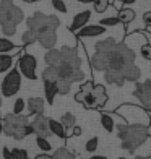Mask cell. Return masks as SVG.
Here are the masks:
<instances>
[{"instance_id": "obj_1", "label": "cell", "mask_w": 151, "mask_h": 159, "mask_svg": "<svg viewBox=\"0 0 151 159\" xmlns=\"http://www.w3.org/2000/svg\"><path fill=\"white\" fill-rule=\"evenodd\" d=\"M119 138L122 149L128 153H135L143 143L149 138V128L148 124H133V125H124L119 130Z\"/></svg>"}, {"instance_id": "obj_2", "label": "cell", "mask_w": 151, "mask_h": 159, "mask_svg": "<svg viewBox=\"0 0 151 159\" xmlns=\"http://www.w3.org/2000/svg\"><path fill=\"white\" fill-rule=\"evenodd\" d=\"M2 133L15 140H23L28 135H33V127L26 115L5 114L2 119Z\"/></svg>"}, {"instance_id": "obj_3", "label": "cell", "mask_w": 151, "mask_h": 159, "mask_svg": "<svg viewBox=\"0 0 151 159\" xmlns=\"http://www.w3.org/2000/svg\"><path fill=\"white\" fill-rule=\"evenodd\" d=\"M135 52L125 44H117L107 52V68L111 70H120L124 65L135 62Z\"/></svg>"}, {"instance_id": "obj_4", "label": "cell", "mask_w": 151, "mask_h": 159, "mask_svg": "<svg viewBox=\"0 0 151 159\" xmlns=\"http://www.w3.org/2000/svg\"><path fill=\"white\" fill-rule=\"evenodd\" d=\"M26 25H28V30L39 34L44 31H55L60 26V20L54 15H44L42 11H36L33 16L26 20Z\"/></svg>"}, {"instance_id": "obj_5", "label": "cell", "mask_w": 151, "mask_h": 159, "mask_svg": "<svg viewBox=\"0 0 151 159\" xmlns=\"http://www.w3.org/2000/svg\"><path fill=\"white\" fill-rule=\"evenodd\" d=\"M80 65H81V59H80L78 50L75 47L63 46L60 49V62L55 65V67H57V73L76 70V68H80Z\"/></svg>"}, {"instance_id": "obj_6", "label": "cell", "mask_w": 151, "mask_h": 159, "mask_svg": "<svg viewBox=\"0 0 151 159\" xmlns=\"http://www.w3.org/2000/svg\"><path fill=\"white\" fill-rule=\"evenodd\" d=\"M25 20V13L21 8L15 7L13 0H2L0 2V26L7 21L10 23H15L16 26Z\"/></svg>"}, {"instance_id": "obj_7", "label": "cell", "mask_w": 151, "mask_h": 159, "mask_svg": "<svg viewBox=\"0 0 151 159\" xmlns=\"http://www.w3.org/2000/svg\"><path fill=\"white\" fill-rule=\"evenodd\" d=\"M20 86H21V75L16 68H13L2 80V86H0L2 88V96H5V98L15 96L20 91Z\"/></svg>"}, {"instance_id": "obj_8", "label": "cell", "mask_w": 151, "mask_h": 159, "mask_svg": "<svg viewBox=\"0 0 151 159\" xmlns=\"http://www.w3.org/2000/svg\"><path fill=\"white\" fill-rule=\"evenodd\" d=\"M36 68H38V60L31 54H23L18 59V71H21V75H25L28 80H36Z\"/></svg>"}, {"instance_id": "obj_9", "label": "cell", "mask_w": 151, "mask_h": 159, "mask_svg": "<svg viewBox=\"0 0 151 159\" xmlns=\"http://www.w3.org/2000/svg\"><path fill=\"white\" fill-rule=\"evenodd\" d=\"M133 96L138 98V101L145 107V111H149L151 109V80H146L145 83L136 81Z\"/></svg>"}, {"instance_id": "obj_10", "label": "cell", "mask_w": 151, "mask_h": 159, "mask_svg": "<svg viewBox=\"0 0 151 159\" xmlns=\"http://www.w3.org/2000/svg\"><path fill=\"white\" fill-rule=\"evenodd\" d=\"M30 124L33 127V133H36L38 136H44V138H50L52 136V133L49 130V125H47V119L42 114H36L34 120L30 122Z\"/></svg>"}, {"instance_id": "obj_11", "label": "cell", "mask_w": 151, "mask_h": 159, "mask_svg": "<svg viewBox=\"0 0 151 159\" xmlns=\"http://www.w3.org/2000/svg\"><path fill=\"white\" fill-rule=\"evenodd\" d=\"M120 71H122V75H124L125 81L136 83V81H140V78H141V70H140L138 65H135L133 62L124 65V67L120 68Z\"/></svg>"}, {"instance_id": "obj_12", "label": "cell", "mask_w": 151, "mask_h": 159, "mask_svg": "<svg viewBox=\"0 0 151 159\" xmlns=\"http://www.w3.org/2000/svg\"><path fill=\"white\" fill-rule=\"evenodd\" d=\"M104 33H106V26H101V25H85L76 31L78 38H96V36H101Z\"/></svg>"}, {"instance_id": "obj_13", "label": "cell", "mask_w": 151, "mask_h": 159, "mask_svg": "<svg viewBox=\"0 0 151 159\" xmlns=\"http://www.w3.org/2000/svg\"><path fill=\"white\" fill-rule=\"evenodd\" d=\"M89 18H91V11H89V10H85V11L76 13L75 18H73V21H71V25L68 26V30H70L71 33H76L80 28H83L86 23H88Z\"/></svg>"}, {"instance_id": "obj_14", "label": "cell", "mask_w": 151, "mask_h": 159, "mask_svg": "<svg viewBox=\"0 0 151 159\" xmlns=\"http://www.w3.org/2000/svg\"><path fill=\"white\" fill-rule=\"evenodd\" d=\"M36 41L44 47V49H52L55 47V42H57V34L55 31H44V33H39Z\"/></svg>"}, {"instance_id": "obj_15", "label": "cell", "mask_w": 151, "mask_h": 159, "mask_svg": "<svg viewBox=\"0 0 151 159\" xmlns=\"http://www.w3.org/2000/svg\"><path fill=\"white\" fill-rule=\"evenodd\" d=\"M104 80L109 84H116V86H124L125 84V78H124L120 70H111V68L104 70Z\"/></svg>"}, {"instance_id": "obj_16", "label": "cell", "mask_w": 151, "mask_h": 159, "mask_svg": "<svg viewBox=\"0 0 151 159\" xmlns=\"http://www.w3.org/2000/svg\"><path fill=\"white\" fill-rule=\"evenodd\" d=\"M91 67L96 71L107 70V54L106 52H96L91 57Z\"/></svg>"}, {"instance_id": "obj_17", "label": "cell", "mask_w": 151, "mask_h": 159, "mask_svg": "<svg viewBox=\"0 0 151 159\" xmlns=\"http://www.w3.org/2000/svg\"><path fill=\"white\" fill-rule=\"evenodd\" d=\"M26 106H28V111H30L31 115L42 114L44 112V107H46V101L42 98H30Z\"/></svg>"}, {"instance_id": "obj_18", "label": "cell", "mask_w": 151, "mask_h": 159, "mask_svg": "<svg viewBox=\"0 0 151 159\" xmlns=\"http://www.w3.org/2000/svg\"><path fill=\"white\" fill-rule=\"evenodd\" d=\"M93 94H94V98H96V104H98V109L99 107H104L106 106V102H107V93H106V88L103 84H93Z\"/></svg>"}, {"instance_id": "obj_19", "label": "cell", "mask_w": 151, "mask_h": 159, "mask_svg": "<svg viewBox=\"0 0 151 159\" xmlns=\"http://www.w3.org/2000/svg\"><path fill=\"white\" fill-rule=\"evenodd\" d=\"M47 125H49V130H50L52 135L59 136V138H62V140H67V132H65V128L62 127L60 122H57L54 119H47Z\"/></svg>"}, {"instance_id": "obj_20", "label": "cell", "mask_w": 151, "mask_h": 159, "mask_svg": "<svg viewBox=\"0 0 151 159\" xmlns=\"http://www.w3.org/2000/svg\"><path fill=\"white\" fill-rule=\"evenodd\" d=\"M44 94H46V101L49 106L54 104V98L59 94L57 93V84L55 83H50V81H44Z\"/></svg>"}, {"instance_id": "obj_21", "label": "cell", "mask_w": 151, "mask_h": 159, "mask_svg": "<svg viewBox=\"0 0 151 159\" xmlns=\"http://www.w3.org/2000/svg\"><path fill=\"white\" fill-rule=\"evenodd\" d=\"M42 81H50L55 83L57 78H59V73H57V67L55 65H47V67L42 70Z\"/></svg>"}, {"instance_id": "obj_22", "label": "cell", "mask_w": 151, "mask_h": 159, "mask_svg": "<svg viewBox=\"0 0 151 159\" xmlns=\"http://www.w3.org/2000/svg\"><path fill=\"white\" fill-rule=\"evenodd\" d=\"M114 46H116V39H114V38H107V39L98 41L94 44V49H96V52H106L107 54Z\"/></svg>"}, {"instance_id": "obj_23", "label": "cell", "mask_w": 151, "mask_h": 159, "mask_svg": "<svg viewBox=\"0 0 151 159\" xmlns=\"http://www.w3.org/2000/svg\"><path fill=\"white\" fill-rule=\"evenodd\" d=\"M117 18H119V21L122 25H130L135 20V11L132 8H122V10H119Z\"/></svg>"}, {"instance_id": "obj_24", "label": "cell", "mask_w": 151, "mask_h": 159, "mask_svg": "<svg viewBox=\"0 0 151 159\" xmlns=\"http://www.w3.org/2000/svg\"><path fill=\"white\" fill-rule=\"evenodd\" d=\"M44 62L47 65H57L60 62V50L59 49H47V52L44 55Z\"/></svg>"}, {"instance_id": "obj_25", "label": "cell", "mask_w": 151, "mask_h": 159, "mask_svg": "<svg viewBox=\"0 0 151 159\" xmlns=\"http://www.w3.org/2000/svg\"><path fill=\"white\" fill-rule=\"evenodd\" d=\"M101 125L104 127L106 132L112 133V130H114V125H116V122H114V119H112V115H111V114L103 112V114H101Z\"/></svg>"}, {"instance_id": "obj_26", "label": "cell", "mask_w": 151, "mask_h": 159, "mask_svg": "<svg viewBox=\"0 0 151 159\" xmlns=\"http://www.w3.org/2000/svg\"><path fill=\"white\" fill-rule=\"evenodd\" d=\"M13 65V57L8 54H0V73L8 71Z\"/></svg>"}, {"instance_id": "obj_27", "label": "cell", "mask_w": 151, "mask_h": 159, "mask_svg": "<svg viewBox=\"0 0 151 159\" xmlns=\"http://www.w3.org/2000/svg\"><path fill=\"white\" fill-rule=\"evenodd\" d=\"M50 159H76V156L67 148H59L54 154H50Z\"/></svg>"}, {"instance_id": "obj_28", "label": "cell", "mask_w": 151, "mask_h": 159, "mask_svg": "<svg viewBox=\"0 0 151 159\" xmlns=\"http://www.w3.org/2000/svg\"><path fill=\"white\" fill-rule=\"evenodd\" d=\"M60 124H62V127L65 128V130H68V128H71L73 125H76V117L73 114H70V112H65L60 117Z\"/></svg>"}, {"instance_id": "obj_29", "label": "cell", "mask_w": 151, "mask_h": 159, "mask_svg": "<svg viewBox=\"0 0 151 159\" xmlns=\"http://www.w3.org/2000/svg\"><path fill=\"white\" fill-rule=\"evenodd\" d=\"M36 38H38V34L31 30H28L21 36V42H23V46H30V44H34L36 42Z\"/></svg>"}, {"instance_id": "obj_30", "label": "cell", "mask_w": 151, "mask_h": 159, "mask_svg": "<svg viewBox=\"0 0 151 159\" xmlns=\"http://www.w3.org/2000/svg\"><path fill=\"white\" fill-rule=\"evenodd\" d=\"M98 148H99V138H98V136L89 138L88 141H86V144H85V151H86V153H96Z\"/></svg>"}, {"instance_id": "obj_31", "label": "cell", "mask_w": 151, "mask_h": 159, "mask_svg": "<svg viewBox=\"0 0 151 159\" xmlns=\"http://www.w3.org/2000/svg\"><path fill=\"white\" fill-rule=\"evenodd\" d=\"M36 143H38L39 149L44 151V153H49V151L52 149V144H50L49 138H44V136H38V138H36Z\"/></svg>"}, {"instance_id": "obj_32", "label": "cell", "mask_w": 151, "mask_h": 159, "mask_svg": "<svg viewBox=\"0 0 151 159\" xmlns=\"http://www.w3.org/2000/svg\"><path fill=\"white\" fill-rule=\"evenodd\" d=\"M13 49H16V46L13 44L11 41L0 38V54H7V52H10V50H13Z\"/></svg>"}, {"instance_id": "obj_33", "label": "cell", "mask_w": 151, "mask_h": 159, "mask_svg": "<svg viewBox=\"0 0 151 159\" xmlns=\"http://www.w3.org/2000/svg\"><path fill=\"white\" fill-rule=\"evenodd\" d=\"M93 5H94L96 13H104L109 7V0H93Z\"/></svg>"}, {"instance_id": "obj_34", "label": "cell", "mask_w": 151, "mask_h": 159, "mask_svg": "<svg viewBox=\"0 0 151 159\" xmlns=\"http://www.w3.org/2000/svg\"><path fill=\"white\" fill-rule=\"evenodd\" d=\"M2 33L5 36H13L16 33V25L15 23H10V21H7V23L2 25Z\"/></svg>"}, {"instance_id": "obj_35", "label": "cell", "mask_w": 151, "mask_h": 159, "mask_svg": "<svg viewBox=\"0 0 151 159\" xmlns=\"http://www.w3.org/2000/svg\"><path fill=\"white\" fill-rule=\"evenodd\" d=\"M25 107H26V101L21 99V98H18V99L15 101V106H13V114H23Z\"/></svg>"}, {"instance_id": "obj_36", "label": "cell", "mask_w": 151, "mask_h": 159, "mask_svg": "<svg viewBox=\"0 0 151 159\" xmlns=\"http://www.w3.org/2000/svg\"><path fill=\"white\" fill-rule=\"evenodd\" d=\"M119 23H120V21H119L117 16H109V18H104V20L99 21L101 26H117Z\"/></svg>"}, {"instance_id": "obj_37", "label": "cell", "mask_w": 151, "mask_h": 159, "mask_svg": "<svg viewBox=\"0 0 151 159\" xmlns=\"http://www.w3.org/2000/svg\"><path fill=\"white\" fill-rule=\"evenodd\" d=\"M52 2V7L57 10V11H60V13H67V5L63 0H50Z\"/></svg>"}, {"instance_id": "obj_38", "label": "cell", "mask_w": 151, "mask_h": 159, "mask_svg": "<svg viewBox=\"0 0 151 159\" xmlns=\"http://www.w3.org/2000/svg\"><path fill=\"white\" fill-rule=\"evenodd\" d=\"M140 54H141V57L145 60H151V46H149V42H146V44L141 47Z\"/></svg>"}, {"instance_id": "obj_39", "label": "cell", "mask_w": 151, "mask_h": 159, "mask_svg": "<svg viewBox=\"0 0 151 159\" xmlns=\"http://www.w3.org/2000/svg\"><path fill=\"white\" fill-rule=\"evenodd\" d=\"M143 23L146 26V31H149L151 28V11H145V15H143Z\"/></svg>"}, {"instance_id": "obj_40", "label": "cell", "mask_w": 151, "mask_h": 159, "mask_svg": "<svg viewBox=\"0 0 151 159\" xmlns=\"http://www.w3.org/2000/svg\"><path fill=\"white\" fill-rule=\"evenodd\" d=\"M93 84H94L93 81H86V83H83V84L80 86V91H81V93H89V91L93 89Z\"/></svg>"}, {"instance_id": "obj_41", "label": "cell", "mask_w": 151, "mask_h": 159, "mask_svg": "<svg viewBox=\"0 0 151 159\" xmlns=\"http://www.w3.org/2000/svg\"><path fill=\"white\" fill-rule=\"evenodd\" d=\"M70 130H71V135H73V136H80V135H81V128L76 127V125H73Z\"/></svg>"}, {"instance_id": "obj_42", "label": "cell", "mask_w": 151, "mask_h": 159, "mask_svg": "<svg viewBox=\"0 0 151 159\" xmlns=\"http://www.w3.org/2000/svg\"><path fill=\"white\" fill-rule=\"evenodd\" d=\"M36 159H50V154H39V156H36Z\"/></svg>"}, {"instance_id": "obj_43", "label": "cell", "mask_w": 151, "mask_h": 159, "mask_svg": "<svg viewBox=\"0 0 151 159\" xmlns=\"http://www.w3.org/2000/svg\"><path fill=\"white\" fill-rule=\"evenodd\" d=\"M124 5H132V3H135V0H120Z\"/></svg>"}, {"instance_id": "obj_44", "label": "cell", "mask_w": 151, "mask_h": 159, "mask_svg": "<svg viewBox=\"0 0 151 159\" xmlns=\"http://www.w3.org/2000/svg\"><path fill=\"white\" fill-rule=\"evenodd\" d=\"M88 159H107L106 156H91V157H88Z\"/></svg>"}, {"instance_id": "obj_45", "label": "cell", "mask_w": 151, "mask_h": 159, "mask_svg": "<svg viewBox=\"0 0 151 159\" xmlns=\"http://www.w3.org/2000/svg\"><path fill=\"white\" fill-rule=\"evenodd\" d=\"M80 3H93V0H78Z\"/></svg>"}, {"instance_id": "obj_46", "label": "cell", "mask_w": 151, "mask_h": 159, "mask_svg": "<svg viewBox=\"0 0 151 159\" xmlns=\"http://www.w3.org/2000/svg\"><path fill=\"white\" fill-rule=\"evenodd\" d=\"M136 159H151L149 156H136Z\"/></svg>"}, {"instance_id": "obj_47", "label": "cell", "mask_w": 151, "mask_h": 159, "mask_svg": "<svg viewBox=\"0 0 151 159\" xmlns=\"http://www.w3.org/2000/svg\"><path fill=\"white\" fill-rule=\"evenodd\" d=\"M0 133H2V119H0Z\"/></svg>"}, {"instance_id": "obj_48", "label": "cell", "mask_w": 151, "mask_h": 159, "mask_svg": "<svg viewBox=\"0 0 151 159\" xmlns=\"http://www.w3.org/2000/svg\"><path fill=\"white\" fill-rule=\"evenodd\" d=\"M0 107H2V98H0Z\"/></svg>"}, {"instance_id": "obj_49", "label": "cell", "mask_w": 151, "mask_h": 159, "mask_svg": "<svg viewBox=\"0 0 151 159\" xmlns=\"http://www.w3.org/2000/svg\"><path fill=\"white\" fill-rule=\"evenodd\" d=\"M119 159H127V157H119Z\"/></svg>"}, {"instance_id": "obj_50", "label": "cell", "mask_w": 151, "mask_h": 159, "mask_svg": "<svg viewBox=\"0 0 151 159\" xmlns=\"http://www.w3.org/2000/svg\"><path fill=\"white\" fill-rule=\"evenodd\" d=\"M30 2H36V0H30Z\"/></svg>"}, {"instance_id": "obj_51", "label": "cell", "mask_w": 151, "mask_h": 159, "mask_svg": "<svg viewBox=\"0 0 151 159\" xmlns=\"http://www.w3.org/2000/svg\"><path fill=\"white\" fill-rule=\"evenodd\" d=\"M0 119H2V115H0Z\"/></svg>"}]
</instances>
